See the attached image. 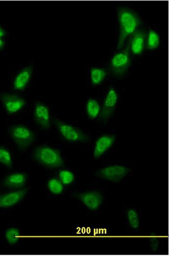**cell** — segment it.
<instances>
[{"label": "cell", "instance_id": "obj_1", "mask_svg": "<svg viewBox=\"0 0 169 256\" xmlns=\"http://www.w3.org/2000/svg\"><path fill=\"white\" fill-rule=\"evenodd\" d=\"M120 24V36L117 50L123 48L128 37L132 36L142 24V21L136 12L131 8L120 6L117 8Z\"/></svg>", "mask_w": 169, "mask_h": 256}, {"label": "cell", "instance_id": "obj_2", "mask_svg": "<svg viewBox=\"0 0 169 256\" xmlns=\"http://www.w3.org/2000/svg\"><path fill=\"white\" fill-rule=\"evenodd\" d=\"M33 158L41 166L48 168H59L64 166L61 152L46 145L37 146L33 151Z\"/></svg>", "mask_w": 169, "mask_h": 256}, {"label": "cell", "instance_id": "obj_3", "mask_svg": "<svg viewBox=\"0 0 169 256\" xmlns=\"http://www.w3.org/2000/svg\"><path fill=\"white\" fill-rule=\"evenodd\" d=\"M130 38L127 46L123 50L117 52L113 56L110 64L109 70L116 78H123L128 71L131 64V43Z\"/></svg>", "mask_w": 169, "mask_h": 256}, {"label": "cell", "instance_id": "obj_4", "mask_svg": "<svg viewBox=\"0 0 169 256\" xmlns=\"http://www.w3.org/2000/svg\"><path fill=\"white\" fill-rule=\"evenodd\" d=\"M8 133L21 151L28 148L36 138L35 134L22 124L12 126L8 129Z\"/></svg>", "mask_w": 169, "mask_h": 256}, {"label": "cell", "instance_id": "obj_5", "mask_svg": "<svg viewBox=\"0 0 169 256\" xmlns=\"http://www.w3.org/2000/svg\"><path fill=\"white\" fill-rule=\"evenodd\" d=\"M53 122L60 134L66 141L69 142L84 143L90 141L89 136L81 130L56 118H53Z\"/></svg>", "mask_w": 169, "mask_h": 256}, {"label": "cell", "instance_id": "obj_6", "mask_svg": "<svg viewBox=\"0 0 169 256\" xmlns=\"http://www.w3.org/2000/svg\"><path fill=\"white\" fill-rule=\"evenodd\" d=\"M130 172L131 169L126 166L115 164V166L99 169L95 173V176L99 178L113 182L114 183H119Z\"/></svg>", "mask_w": 169, "mask_h": 256}, {"label": "cell", "instance_id": "obj_7", "mask_svg": "<svg viewBox=\"0 0 169 256\" xmlns=\"http://www.w3.org/2000/svg\"><path fill=\"white\" fill-rule=\"evenodd\" d=\"M119 95L114 86H110L103 104L99 118L103 124H106L115 112L118 104Z\"/></svg>", "mask_w": 169, "mask_h": 256}, {"label": "cell", "instance_id": "obj_8", "mask_svg": "<svg viewBox=\"0 0 169 256\" xmlns=\"http://www.w3.org/2000/svg\"><path fill=\"white\" fill-rule=\"evenodd\" d=\"M0 100L9 115L16 114L27 104L25 100L15 94L2 93L0 94Z\"/></svg>", "mask_w": 169, "mask_h": 256}, {"label": "cell", "instance_id": "obj_9", "mask_svg": "<svg viewBox=\"0 0 169 256\" xmlns=\"http://www.w3.org/2000/svg\"><path fill=\"white\" fill-rule=\"evenodd\" d=\"M73 197L79 199L90 210L96 211L101 207L103 202V196L97 190L83 193H75Z\"/></svg>", "mask_w": 169, "mask_h": 256}, {"label": "cell", "instance_id": "obj_10", "mask_svg": "<svg viewBox=\"0 0 169 256\" xmlns=\"http://www.w3.org/2000/svg\"><path fill=\"white\" fill-rule=\"evenodd\" d=\"M34 118L37 124L44 130L51 127L50 116L49 108L44 104L36 102L34 106Z\"/></svg>", "mask_w": 169, "mask_h": 256}, {"label": "cell", "instance_id": "obj_11", "mask_svg": "<svg viewBox=\"0 0 169 256\" xmlns=\"http://www.w3.org/2000/svg\"><path fill=\"white\" fill-rule=\"evenodd\" d=\"M28 192V188H23L0 194V208H7L18 204L25 198Z\"/></svg>", "mask_w": 169, "mask_h": 256}, {"label": "cell", "instance_id": "obj_12", "mask_svg": "<svg viewBox=\"0 0 169 256\" xmlns=\"http://www.w3.org/2000/svg\"><path fill=\"white\" fill-rule=\"evenodd\" d=\"M147 33L145 29H138L132 36L131 52L134 55L140 56L146 46Z\"/></svg>", "mask_w": 169, "mask_h": 256}, {"label": "cell", "instance_id": "obj_13", "mask_svg": "<svg viewBox=\"0 0 169 256\" xmlns=\"http://www.w3.org/2000/svg\"><path fill=\"white\" fill-rule=\"evenodd\" d=\"M116 140L114 134H105L99 138L95 142L94 158L95 159L100 158L101 156L114 145Z\"/></svg>", "mask_w": 169, "mask_h": 256}, {"label": "cell", "instance_id": "obj_14", "mask_svg": "<svg viewBox=\"0 0 169 256\" xmlns=\"http://www.w3.org/2000/svg\"><path fill=\"white\" fill-rule=\"evenodd\" d=\"M28 176L24 172H15L8 175L2 182L5 188L15 189L23 188L25 186Z\"/></svg>", "mask_w": 169, "mask_h": 256}, {"label": "cell", "instance_id": "obj_15", "mask_svg": "<svg viewBox=\"0 0 169 256\" xmlns=\"http://www.w3.org/2000/svg\"><path fill=\"white\" fill-rule=\"evenodd\" d=\"M33 73V67L29 66L22 69L15 78L13 88L16 90H23L28 84Z\"/></svg>", "mask_w": 169, "mask_h": 256}, {"label": "cell", "instance_id": "obj_16", "mask_svg": "<svg viewBox=\"0 0 169 256\" xmlns=\"http://www.w3.org/2000/svg\"><path fill=\"white\" fill-rule=\"evenodd\" d=\"M108 74L105 68H92L90 69V78L93 86L100 85Z\"/></svg>", "mask_w": 169, "mask_h": 256}, {"label": "cell", "instance_id": "obj_17", "mask_svg": "<svg viewBox=\"0 0 169 256\" xmlns=\"http://www.w3.org/2000/svg\"><path fill=\"white\" fill-rule=\"evenodd\" d=\"M86 110L89 118L94 120L100 114L101 106L96 100L89 98L86 103Z\"/></svg>", "mask_w": 169, "mask_h": 256}, {"label": "cell", "instance_id": "obj_18", "mask_svg": "<svg viewBox=\"0 0 169 256\" xmlns=\"http://www.w3.org/2000/svg\"><path fill=\"white\" fill-rule=\"evenodd\" d=\"M160 44V38L159 34L153 29H150L147 36V49L153 50L158 48Z\"/></svg>", "mask_w": 169, "mask_h": 256}, {"label": "cell", "instance_id": "obj_19", "mask_svg": "<svg viewBox=\"0 0 169 256\" xmlns=\"http://www.w3.org/2000/svg\"><path fill=\"white\" fill-rule=\"evenodd\" d=\"M0 163L11 169L13 166V162L11 154L5 146H0Z\"/></svg>", "mask_w": 169, "mask_h": 256}, {"label": "cell", "instance_id": "obj_20", "mask_svg": "<svg viewBox=\"0 0 169 256\" xmlns=\"http://www.w3.org/2000/svg\"><path fill=\"white\" fill-rule=\"evenodd\" d=\"M20 234L19 230L11 228L7 230L5 232V238L8 244L10 245H15L19 240Z\"/></svg>", "mask_w": 169, "mask_h": 256}, {"label": "cell", "instance_id": "obj_21", "mask_svg": "<svg viewBox=\"0 0 169 256\" xmlns=\"http://www.w3.org/2000/svg\"><path fill=\"white\" fill-rule=\"evenodd\" d=\"M47 188H48L51 193L54 194H61L64 190L62 182L56 178L50 180L48 183H47Z\"/></svg>", "mask_w": 169, "mask_h": 256}, {"label": "cell", "instance_id": "obj_22", "mask_svg": "<svg viewBox=\"0 0 169 256\" xmlns=\"http://www.w3.org/2000/svg\"><path fill=\"white\" fill-rule=\"evenodd\" d=\"M127 218L130 226L133 229H137L140 227V218L136 210L130 209L127 212Z\"/></svg>", "mask_w": 169, "mask_h": 256}, {"label": "cell", "instance_id": "obj_23", "mask_svg": "<svg viewBox=\"0 0 169 256\" xmlns=\"http://www.w3.org/2000/svg\"><path fill=\"white\" fill-rule=\"evenodd\" d=\"M59 177L60 181L64 185L70 184L75 180V176L71 172L66 170L60 171Z\"/></svg>", "mask_w": 169, "mask_h": 256}, {"label": "cell", "instance_id": "obj_24", "mask_svg": "<svg viewBox=\"0 0 169 256\" xmlns=\"http://www.w3.org/2000/svg\"><path fill=\"white\" fill-rule=\"evenodd\" d=\"M150 247L152 250L157 252L159 249V240L157 236L155 234H152L150 238Z\"/></svg>", "mask_w": 169, "mask_h": 256}, {"label": "cell", "instance_id": "obj_25", "mask_svg": "<svg viewBox=\"0 0 169 256\" xmlns=\"http://www.w3.org/2000/svg\"><path fill=\"white\" fill-rule=\"evenodd\" d=\"M5 42H4V40L1 38H0V50H3V48L5 47Z\"/></svg>", "mask_w": 169, "mask_h": 256}, {"label": "cell", "instance_id": "obj_26", "mask_svg": "<svg viewBox=\"0 0 169 256\" xmlns=\"http://www.w3.org/2000/svg\"><path fill=\"white\" fill-rule=\"evenodd\" d=\"M6 33L1 27H0V38L4 37L6 36Z\"/></svg>", "mask_w": 169, "mask_h": 256}]
</instances>
